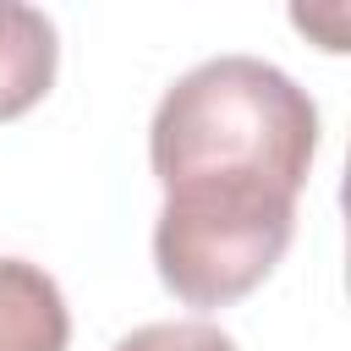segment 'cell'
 Masks as SVG:
<instances>
[{
  "label": "cell",
  "mask_w": 351,
  "mask_h": 351,
  "mask_svg": "<svg viewBox=\"0 0 351 351\" xmlns=\"http://www.w3.org/2000/svg\"><path fill=\"white\" fill-rule=\"evenodd\" d=\"M318 154V104L258 55H214L165 88L148 165L165 192L252 186L302 197Z\"/></svg>",
  "instance_id": "1"
},
{
  "label": "cell",
  "mask_w": 351,
  "mask_h": 351,
  "mask_svg": "<svg viewBox=\"0 0 351 351\" xmlns=\"http://www.w3.org/2000/svg\"><path fill=\"white\" fill-rule=\"evenodd\" d=\"M296 230V197L252 186H186L165 192L154 225V263L176 302L230 307L258 291L285 258Z\"/></svg>",
  "instance_id": "2"
},
{
  "label": "cell",
  "mask_w": 351,
  "mask_h": 351,
  "mask_svg": "<svg viewBox=\"0 0 351 351\" xmlns=\"http://www.w3.org/2000/svg\"><path fill=\"white\" fill-rule=\"evenodd\" d=\"M55 22L38 5L0 0V121L27 115L55 82Z\"/></svg>",
  "instance_id": "3"
},
{
  "label": "cell",
  "mask_w": 351,
  "mask_h": 351,
  "mask_svg": "<svg viewBox=\"0 0 351 351\" xmlns=\"http://www.w3.org/2000/svg\"><path fill=\"white\" fill-rule=\"evenodd\" d=\"M66 340L71 313L60 285L27 258H0V351H66Z\"/></svg>",
  "instance_id": "4"
},
{
  "label": "cell",
  "mask_w": 351,
  "mask_h": 351,
  "mask_svg": "<svg viewBox=\"0 0 351 351\" xmlns=\"http://www.w3.org/2000/svg\"><path fill=\"white\" fill-rule=\"evenodd\" d=\"M110 351H236V340L203 318H170V324H143L121 335Z\"/></svg>",
  "instance_id": "5"
}]
</instances>
